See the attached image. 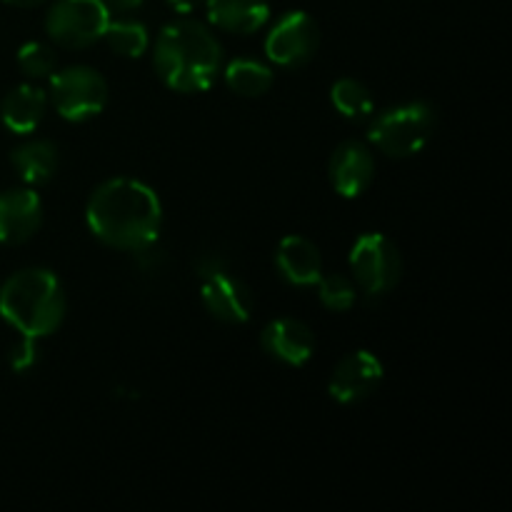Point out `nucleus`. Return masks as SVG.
Returning <instances> with one entry per match:
<instances>
[{"instance_id":"19","label":"nucleus","mask_w":512,"mask_h":512,"mask_svg":"<svg viewBox=\"0 0 512 512\" xmlns=\"http://www.w3.org/2000/svg\"><path fill=\"white\" fill-rule=\"evenodd\" d=\"M330 100H333L335 110L348 120H365L375 110V100L370 90L355 78L335 80L333 88H330Z\"/></svg>"},{"instance_id":"14","label":"nucleus","mask_w":512,"mask_h":512,"mask_svg":"<svg viewBox=\"0 0 512 512\" xmlns=\"http://www.w3.org/2000/svg\"><path fill=\"white\" fill-rule=\"evenodd\" d=\"M275 268L285 283L310 288L323 275V255L313 240L303 235H285L275 250Z\"/></svg>"},{"instance_id":"13","label":"nucleus","mask_w":512,"mask_h":512,"mask_svg":"<svg viewBox=\"0 0 512 512\" xmlns=\"http://www.w3.org/2000/svg\"><path fill=\"white\" fill-rule=\"evenodd\" d=\"M263 350L278 363L300 368L308 363L315 353V335L303 320L295 318H278L268 323L260 333Z\"/></svg>"},{"instance_id":"16","label":"nucleus","mask_w":512,"mask_h":512,"mask_svg":"<svg viewBox=\"0 0 512 512\" xmlns=\"http://www.w3.org/2000/svg\"><path fill=\"white\" fill-rule=\"evenodd\" d=\"M208 20L225 33L248 35L270 20L268 0H205Z\"/></svg>"},{"instance_id":"12","label":"nucleus","mask_w":512,"mask_h":512,"mask_svg":"<svg viewBox=\"0 0 512 512\" xmlns=\"http://www.w3.org/2000/svg\"><path fill=\"white\" fill-rule=\"evenodd\" d=\"M375 158L373 150L360 140H345L330 158V183L343 198H358L373 185Z\"/></svg>"},{"instance_id":"11","label":"nucleus","mask_w":512,"mask_h":512,"mask_svg":"<svg viewBox=\"0 0 512 512\" xmlns=\"http://www.w3.org/2000/svg\"><path fill=\"white\" fill-rule=\"evenodd\" d=\"M43 225V200L33 188L0 193V243L20 245Z\"/></svg>"},{"instance_id":"15","label":"nucleus","mask_w":512,"mask_h":512,"mask_svg":"<svg viewBox=\"0 0 512 512\" xmlns=\"http://www.w3.org/2000/svg\"><path fill=\"white\" fill-rule=\"evenodd\" d=\"M48 108V93L38 85H18L0 103V120L15 135H28L38 130Z\"/></svg>"},{"instance_id":"9","label":"nucleus","mask_w":512,"mask_h":512,"mask_svg":"<svg viewBox=\"0 0 512 512\" xmlns=\"http://www.w3.org/2000/svg\"><path fill=\"white\" fill-rule=\"evenodd\" d=\"M203 275V305L215 320L228 325H240L250 318L253 313V295H250L248 285L233 273L223 268L220 263L210 260L208 265L200 268Z\"/></svg>"},{"instance_id":"20","label":"nucleus","mask_w":512,"mask_h":512,"mask_svg":"<svg viewBox=\"0 0 512 512\" xmlns=\"http://www.w3.org/2000/svg\"><path fill=\"white\" fill-rule=\"evenodd\" d=\"M103 40H108L110 48L118 55H123V58H140L150 45L148 28L143 23H138V20L130 18L110 20Z\"/></svg>"},{"instance_id":"23","label":"nucleus","mask_w":512,"mask_h":512,"mask_svg":"<svg viewBox=\"0 0 512 512\" xmlns=\"http://www.w3.org/2000/svg\"><path fill=\"white\" fill-rule=\"evenodd\" d=\"M8 363L15 373H28L30 368H35V363H38V338L23 335L20 343L13 345V350H10Z\"/></svg>"},{"instance_id":"2","label":"nucleus","mask_w":512,"mask_h":512,"mask_svg":"<svg viewBox=\"0 0 512 512\" xmlns=\"http://www.w3.org/2000/svg\"><path fill=\"white\" fill-rule=\"evenodd\" d=\"M153 63L158 78L175 93L208 90L223 68V48L213 30L198 20H175L160 30Z\"/></svg>"},{"instance_id":"26","label":"nucleus","mask_w":512,"mask_h":512,"mask_svg":"<svg viewBox=\"0 0 512 512\" xmlns=\"http://www.w3.org/2000/svg\"><path fill=\"white\" fill-rule=\"evenodd\" d=\"M5 3L15 5V8H35V5H43L45 0H5Z\"/></svg>"},{"instance_id":"21","label":"nucleus","mask_w":512,"mask_h":512,"mask_svg":"<svg viewBox=\"0 0 512 512\" xmlns=\"http://www.w3.org/2000/svg\"><path fill=\"white\" fill-rule=\"evenodd\" d=\"M315 285H318L320 303L328 310H335V313H345L358 300V285L340 273L320 275V280Z\"/></svg>"},{"instance_id":"24","label":"nucleus","mask_w":512,"mask_h":512,"mask_svg":"<svg viewBox=\"0 0 512 512\" xmlns=\"http://www.w3.org/2000/svg\"><path fill=\"white\" fill-rule=\"evenodd\" d=\"M165 3H168L173 10H178V13L185 15V13H193L195 8H200L205 0H165Z\"/></svg>"},{"instance_id":"17","label":"nucleus","mask_w":512,"mask_h":512,"mask_svg":"<svg viewBox=\"0 0 512 512\" xmlns=\"http://www.w3.org/2000/svg\"><path fill=\"white\" fill-rule=\"evenodd\" d=\"M15 170L28 185H43L58 170V148L50 140H28L10 155Z\"/></svg>"},{"instance_id":"10","label":"nucleus","mask_w":512,"mask_h":512,"mask_svg":"<svg viewBox=\"0 0 512 512\" xmlns=\"http://www.w3.org/2000/svg\"><path fill=\"white\" fill-rule=\"evenodd\" d=\"M383 378L385 368L378 355L368 353V350H355V353L345 355L335 365L333 375H330L328 393L340 405L363 403L370 395L378 393V388L383 385Z\"/></svg>"},{"instance_id":"4","label":"nucleus","mask_w":512,"mask_h":512,"mask_svg":"<svg viewBox=\"0 0 512 512\" xmlns=\"http://www.w3.org/2000/svg\"><path fill=\"white\" fill-rule=\"evenodd\" d=\"M435 130L433 105L415 100V103L395 105L385 110L370 125V143L390 158H410L428 145Z\"/></svg>"},{"instance_id":"7","label":"nucleus","mask_w":512,"mask_h":512,"mask_svg":"<svg viewBox=\"0 0 512 512\" xmlns=\"http://www.w3.org/2000/svg\"><path fill=\"white\" fill-rule=\"evenodd\" d=\"M110 23L105 0H55L45 15V30L63 48H88L103 40Z\"/></svg>"},{"instance_id":"25","label":"nucleus","mask_w":512,"mask_h":512,"mask_svg":"<svg viewBox=\"0 0 512 512\" xmlns=\"http://www.w3.org/2000/svg\"><path fill=\"white\" fill-rule=\"evenodd\" d=\"M105 5H108V8L120 10V13H128V10L140 8V5H143V0H105Z\"/></svg>"},{"instance_id":"5","label":"nucleus","mask_w":512,"mask_h":512,"mask_svg":"<svg viewBox=\"0 0 512 512\" xmlns=\"http://www.w3.org/2000/svg\"><path fill=\"white\" fill-rule=\"evenodd\" d=\"M48 100L60 118L70 123H85L103 113L108 105V83L90 65H70L50 75Z\"/></svg>"},{"instance_id":"22","label":"nucleus","mask_w":512,"mask_h":512,"mask_svg":"<svg viewBox=\"0 0 512 512\" xmlns=\"http://www.w3.org/2000/svg\"><path fill=\"white\" fill-rule=\"evenodd\" d=\"M18 65L28 78L40 80V78H50L58 68V58H55V50L50 48L48 43H25L23 48L18 50Z\"/></svg>"},{"instance_id":"3","label":"nucleus","mask_w":512,"mask_h":512,"mask_svg":"<svg viewBox=\"0 0 512 512\" xmlns=\"http://www.w3.org/2000/svg\"><path fill=\"white\" fill-rule=\"evenodd\" d=\"M68 298L53 270L25 268L0 288V318L28 338H45L63 325Z\"/></svg>"},{"instance_id":"1","label":"nucleus","mask_w":512,"mask_h":512,"mask_svg":"<svg viewBox=\"0 0 512 512\" xmlns=\"http://www.w3.org/2000/svg\"><path fill=\"white\" fill-rule=\"evenodd\" d=\"M88 230L103 245L138 253L158 243L163 228V205L148 183L113 178L93 190L85 208Z\"/></svg>"},{"instance_id":"6","label":"nucleus","mask_w":512,"mask_h":512,"mask_svg":"<svg viewBox=\"0 0 512 512\" xmlns=\"http://www.w3.org/2000/svg\"><path fill=\"white\" fill-rule=\"evenodd\" d=\"M350 268L358 290L368 298H380L403 278V255L383 233H363L350 250Z\"/></svg>"},{"instance_id":"18","label":"nucleus","mask_w":512,"mask_h":512,"mask_svg":"<svg viewBox=\"0 0 512 512\" xmlns=\"http://www.w3.org/2000/svg\"><path fill=\"white\" fill-rule=\"evenodd\" d=\"M225 83L233 93L243 98H255V95L268 93L273 85V68L253 58H238L225 65L223 70Z\"/></svg>"},{"instance_id":"8","label":"nucleus","mask_w":512,"mask_h":512,"mask_svg":"<svg viewBox=\"0 0 512 512\" xmlns=\"http://www.w3.org/2000/svg\"><path fill=\"white\" fill-rule=\"evenodd\" d=\"M318 45V23L303 10H293V13H285L283 18L275 20L268 38H265V53L273 63L283 65V68H300L315 58Z\"/></svg>"}]
</instances>
